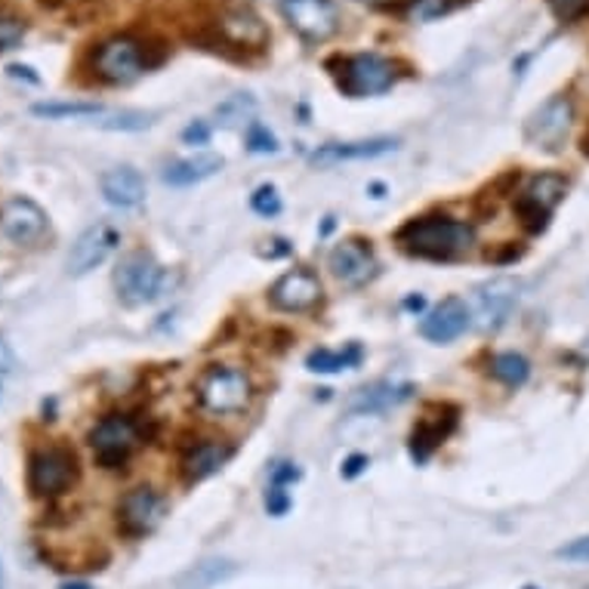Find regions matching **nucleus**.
Instances as JSON below:
<instances>
[{"mask_svg": "<svg viewBox=\"0 0 589 589\" xmlns=\"http://www.w3.org/2000/svg\"><path fill=\"white\" fill-rule=\"evenodd\" d=\"M216 34L241 49H262L269 44V25L250 7H231L216 19Z\"/></svg>", "mask_w": 589, "mask_h": 589, "instance_id": "17", "label": "nucleus"}, {"mask_svg": "<svg viewBox=\"0 0 589 589\" xmlns=\"http://www.w3.org/2000/svg\"><path fill=\"white\" fill-rule=\"evenodd\" d=\"M63 589H90V587H87V584H66Z\"/></svg>", "mask_w": 589, "mask_h": 589, "instance_id": "43", "label": "nucleus"}, {"mask_svg": "<svg viewBox=\"0 0 589 589\" xmlns=\"http://www.w3.org/2000/svg\"><path fill=\"white\" fill-rule=\"evenodd\" d=\"M0 231L19 247L37 245L47 235V213L32 197H13L0 211Z\"/></svg>", "mask_w": 589, "mask_h": 589, "instance_id": "14", "label": "nucleus"}, {"mask_svg": "<svg viewBox=\"0 0 589 589\" xmlns=\"http://www.w3.org/2000/svg\"><path fill=\"white\" fill-rule=\"evenodd\" d=\"M102 197L115 207H139L146 201V180L133 167H115L99 180Z\"/></svg>", "mask_w": 589, "mask_h": 589, "instance_id": "20", "label": "nucleus"}, {"mask_svg": "<svg viewBox=\"0 0 589 589\" xmlns=\"http://www.w3.org/2000/svg\"><path fill=\"white\" fill-rule=\"evenodd\" d=\"M231 444L216 442V439H207V442H197L195 448H189V454L182 457V475L185 482H204L211 478L213 473H219L226 463L231 460Z\"/></svg>", "mask_w": 589, "mask_h": 589, "instance_id": "21", "label": "nucleus"}, {"mask_svg": "<svg viewBox=\"0 0 589 589\" xmlns=\"http://www.w3.org/2000/svg\"><path fill=\"white\" fill-rule=\"evenodd\" d=\"M330 272L337 275V281H343L349 287H361V284L377 279L380 262L374 257V250L367 247V241L349 238V241H340L330 250Z\"/></svg>", "mask_w": 589, "mask_h": 589, "instance_id": "15", "label": "nucleus"}, {"mask_svg": "<svg viewBox=\"0 0 589 589\" xmlns=\"http://www.w3.org/2000/svg\"><path fill=\"white\" fill-rule=\"evenodd\" d=\"M37 117H71V121H90L97 124L99 117L109 112V105H99V102H37L32 109Z\"/></svg>", "mask_w": 589, "mask_h": 589, "instance_id": "25", "label": "nucleus"}, {"mask_svg": "<svg viewBox=\"0 0 589 589\" xmlns=\"http://www.w3.org/2000/svg\"><path fill=\"white\" fill-rule=\"evenodd\" d=\"M546 3L562 22H577L589 13V0H546Z\"/></svg>", "mask_w": 589, "mask_h": 589, "instance_id": "34", "label": "nucleus"}, {"mask_svg": "<svg viewBox=\"0 0 589 589\" xmlns=\"http://www.w3.org/2000/svg\"><path fill=\"white\" fill-rule=\"evenodd\" d=\"M219 170H223V158L219 155H195V158L167 165L165 182L182 189V185H195V182L211 180L213 173H219Z\"/></svg>", "mask_w": 589, "mask_h": 589, "instance_id": "23", "label": "nucleus"}, {"mask_svg": "<svg viewBox=\"0 0 589 589\" xmlns=\"http://www.w3.org/2000/svg\"><path fill=\"white\" fill-rule=\"evenodd\" d=\"M167 503L161 494L155 491V488H133L121 497V503H117V528L127 534V537H146L151 534L161 519H165Z\"/></svg>", "mask_w": 589, "mask_h": 589, "instance_id": "12", "label": "nucleus"}, {"mask_svg": "<svg viewBox=\"0 0 589 589\" xmlns=\"http://www.w3.org/2000/svg\"><path fill=\"white\" fill-rule=\"evenodd\" d=\"M398 148V139L393 136H380V139H359V143H328V146L312 151V165H343V161H367L380 158Z\"/></svg>", "mask_w": 589, "mask_h": 589, "instance_id": "19", "label": "nucleus"}, {"mask_svg": "<svg viewBox=\"0 0 589 589\" xmlns=\"http://www.w3.org/2000/svg\"><path fill=\"white\" fill-rule=\"evenodd\" d=\"M328 68H333L337 87L352 99L377 97L395 83V66L389 59H383L380 53L337 56V59H330Z\"/></svg>", "mask_w": 589, "mask_h": 589, "instance_id": "4", "label": "nucleus"}, {"mask_svg": "<svg viewBox=\"0 0 589 589\" xmlns=\"http://www.w3.org/2000/svg\"><path fill=\"white\" fill-rule=\"evenodd\" d=\"M451 426L454 423L442 426V420H432V417L420 420L417 429H414V435H410V454H414V460L423 463V460L444 442V435L451 432Z\"/></svg>", "mask_w": 589, "mask_h": 589, "instance_id": "27", "label": "nucleus"}, {"mask_svg": "<svg viewBox=\"0 0 589 589\" xmlns=\"http://www.w3.org/2000/svg\"><path fill=\"white\" fill-rule=\"evenodd\" d=\"M121 245V231L112 226V223H97L90 229L83 231L81 238L71 245V253H68V272L71 275H87L93 272L97 265L109 260L112 253Z\"/></svg>", "mask_w": 589, "mask_h": 589, "instance_id": "13", "label": "nucleus"}, {"mask_svg": "<svg viewBox=\"0 0 589 589\" xmlns=\"http://www.w3.org/2000/svg\"><path fill=\"white\" fill-rule=\"evenodd\" d=\"M361 361V346H346L340 352L333 349H315L306 359V367L315 371V374H340V371H349Z\"/></svg>", "mask_w": 589, "mask_h": 589, "instance_id": "26", "label": "nucleus"}, {"mask_svg": "<svg viewBox=\"0 0 589 589\" xmlns=\"http://www.w3.org/2000/svg\"><path fill=\"white\" fill-rule=\"evenodd\" d=\"M491 374L503 386H522L524 380H528V374H531V364H528V359L524 355H519V352H500V355H494L491 359Z\"/></svg>", "mask_w": 589, "mask_h": 589, "instance_id": "28", "label": "nucleus"}, {"mask_svg": "<svg viewBox=\"0 0 589 589\" xmlns=\"http://www.w3.org/2000/svg\"><path fill=\"white\" fill-rule=\"evenodd\" d=\"M148 66H151L148 49L143 47V41H136L131 34L109 37L93 53V68H97L99 78L109 83H133L136 78H143Z\"/></svg>", "mask_w": 589, "mask_h": 589, "instance_id": "6", "label": "nucleus"}, {"mask_svg": "<svg viewBox=\"0 0 589 589\" xmlns=\"http://www.w3.org/2000/svg\"><path fill=\"white\" fill-rule=\"evenodd\" d=\"M457 7V0H410L408 16L410 22H432V19L448 16Z\"/></svg>", "mask_w": 589, "mask_h": 589, "instance_id": "30", "label": "nucleus"}, {"mask_svg": "<svg viewBox=\"0 0 589 589\" xmlns=\"http://www.w3.org/2000/svg\"><path fill=\"white\" fill-rule=\"evenodd\" d=\"M253 99L250 97H231L226 99L219 109H216V117H219V124H226V127H235V124H247L250 121V115H253Z\"/></svg>", "mask_w": 589, "mask_h": 589, "instance_id": "29", "label": "nucleus"}, {"mask_svg": "<svg viewBox=\"0 0 589 589\" xmlns=\"http://www.w3.org/2000/svg\"><path fill=\"white\" fill-rule=\"evenodd\" d=\"M291 494L287 488H279V485H269V491H265V509H269V516H287V509H291Z\"/></svg>", "mask_w": 589, "mask_h": 589, "instance_id": "35", "label": "nucleus"}, {"mask_svg": "<svg viewBox=\"0 0 589 589\" xmlns=\"http://www.w3.org/2000/svg\"><path fill=\"white\" fill-rule=\"evenodd\" d=\"M574 127V102L568 97H553L543 102L534 115L524 124V139L528 146L541 148V151H562L568 143V133Z\"/></svg>", "mask_w": 589, "mask_h": 589, "instance_id": "9", "label": "nucleus"}, {"mask_svg": "<svg viewBox=\"0 0 589 589\" xmlns=\"http://www.w3.org/2000/svg\"><path fill=\"white\" fill-rule=\"evenodd\" d=\"M170 284V275L161 262L155 260L146 250H136V253H127L124 260L117 262L115 269V291L117 299L124 306H146V303H155L161 299Z\"/></svg>", "mask_w": 589, "mask_h": 589, "instance_id": "2", "label": "nucleus"}, {"mask_svg": "<svg viewBox=\"0 0 589 589\" xmlns=\"http://www.w3.org/2000/svg\"><path fill=\"white\" fill-rule=\"evenodd\" d=\"M22 37H25V22L19 16L3 13V16H0V53H3V49L19 47Z\"/></svg>", "mask_w": 589, "mask_h": 589, "instance_id": "33", "label": "nucleus"}, {"mask_svg": "<svg viewBox=\"0 0 589 589\" xmlns=\"http://www.w3.org/2000/svg\"><path fill=\"white\" fill-rule=\"evenodd\" d=\"M522 299V281L512 275L485 281L475 291V325L482 330H497L507 325V318Z\"/></svg>", "mask_w": 589, "mask_h": 589, "instance_id": "11", "label": "nucleus"}, {"mask_svg": "<svg viewBox=\"0 0 589 589\" xmlns=\"http://www.w3.org/2000/svg\"><path fill=\"white\" fill-rule=\"evenodd\" d=\"M558 558H568V562H589V534L587 537H577V541L565 543L562 550H556Z\"/></svg>", "mask_w": 589, "mask_h": 589, "instance_id": "36", "label": "nucleus"}, {"mask_svg": "<svg viewBox=\"0 0 589 589\" xmlns=\"http://www.w3.org/2000/svg\"><path fill=\"white\" fill-rule=\"evenodd\" d=\"M13 367H16V355H13V349L10 343L0 337V377H7V374H13Z\"/></svg>", "mask_w": 589, "mask_h": 589, "instance_id": "39", "label": "nucleus"}, {"mask_svg": "<svg viewBox=\"0 0 589 589\" xmlns=\"http://www.w3.org/2000/svg\"><path fill=\"white\" fill-rule=\"evenodd\" d=\"M143 442V429L127 414H109L90 429V448L105 469H121Z\"/></svg>", "mask_w": 589, "mask_h": 589, "instance_id": "7", "label": "nucleus"}, {"mask_svg": "<svg viewBox=\"0 0 589 589\" xmlns=\"http://www.w3.org/2000/svg\"><path fill=\"white\" fill-rule=\"evenodd\" d=\"M197 405L207 410V414H241L250 405V395H253V383L247 377L245 367H235V364H213L207 367L195 386Z\"/></svg>", "mask_w": 589, "mask_h": 589, "instance_id": "3", "label": "nucleus"}, {"mask_svg": "<svg viewBox=\"0 0 589 589\" xmlns=\"http://www.w3.org/2000/svg\"><path fill=\"white\" fill-rule=\"evenodd\" d=\"M299 478V469H296L294 463H275L272 466V473H269V485H279V488H287L291 482Z\"/></svg>", "mask_w": 589, "mask_h": 589, "instance_id": "37", "label": "nucleus"}, {"mask_svg": "<svg viewBox=\"0 0 589 589\" xmlns=\"http://www.w3.org/2000/svg\"><path fill=\"white\" fill-rule=\"evenodd\" d=\"M250 207L260 213V216H279L281 213V195L275 185H260L253 197H250Z\"/></svg>", "mask_w": 589, "mask_h": 589, "instance_id": "31", "label": "nucleus"}, {"mask_svg": "<svg viewBox=\"0 0 589 589\" xmlns=\"http://www.w3.org/2000/svg\"><path fill=\"white\" fill-rule=\"evenodd\" d=\"M235 562L229 558H204V562H197L195 568H189V571L182 574L180 580H177V587L180 589H213L219 587V584H226L229 577H235Z\"/></svg>", "mask_w": 589, "mask_h": 589, "instance_id": "24", "label": "nucleus"}, {"mask_svg": "<svg viewBox=\"0 0 589 589\" xmlns=\"http://www.w3.org/2000/svg\"><path fill=\"white\" fill-rule=\"evenodd\" d=\"M364 469H367V457H364V454H355V457L346 460L343 475H346V478H355V475H361Z\"/></svg>", "mask_w": 589, "mask_h": 589, "instance_id": "40", "label": "nucleus"}, {"mask_svg": "<svg viewBox=\"0 0 589 589\" xmlns=\"http://www.w3.org/2000/svg\"><path fill=\"white\" fill-rule=\"evenodd\" d=\"M469 321H473L469 306L460 296H444L442 303L426 315L420 330H423V337L429 343H451V340H457L460 333L469 328Z\"/></svg>", "mask_w": 589, "mask_h": 589, "instance_id": "18", "label": "nucleus"}, {"mask_svg": "<svg viewBox=\"0 0 589 589\" xmlns=\"http://www.w3.org/2000/svg\"><path fill=\"white\" fill-rule=\"evenodd\" d=\"M281 16L309 44H325L340 32V10L333 0H281Z\"/></svg>", "mask_w": 589, "mask_h": 589, "instance_id": "10", "label": "nucleus"}, {"mask_svg": "<svg viewBox=\"0 0 589 589\" xmlns=\"http://www.w3.org/2000/svg\"><path fill=\"white\" fill-rule=\"evenodd\" d=\"M29 71H32V68H25V66H10V75H13V78H22V75H25V78H29V81L37 83V78H34V75H29Z\"/></svg>", "mask_w": 589, "mask_h": 589, "instance_id": "41", "label": "nucleus"}, {"mask_svg": "<svg viewBox=\"0 0 589 589\" xmlns=\"http://www.w3.org/2000/svg\"><path fill=\"white\" fill-rule=\"evenodd\" d=\"M524 589H537V587H524Z\"/></svg>", "mask_w": 589, "mask_h": 589, "instance_id": "45", "label": "nucleus"}, {"mask_svg": "<svg viewBox=\"0 0 589 589\" xmlns=\"http://www.w3.org/2000/svg\"><path fill=\"white\" fill-rule=\"evenodd\" d=\"M0 589H3V571H0Z\"/></svg>", "mask_w": 589, "mask_h": 589, "instance_id": "44", "label": "nucleus"}, {"mask_svg": "<svg viewBox=\"0 0 589 589\" xmlns=\"http://www.w3.org/2000/svg\"><path fill=\"white\" fill-rule=\"evenodd\" d=\"M269 303L281 312H309L321 303V281L309 269H294L287 275H281L272 291Z\"/></svg>", "mask_w": 589, "mask_h": 589, "instance_id": "16", "label": "nucleus"}, {"mask_svg": "<svg viewBox=\"0 0 589 589\" xmlns=\"http://www.w3.org/2000/svg\"><path fill=\"white\" fill-rule=\"evenodd\" d=\"M75 482H78V457L66 444H47L34 451L29 460V488L41 500L63 497L71 491Z\"/></svg>", "mask_w": 589, "mask_h": 589, "instance_id": "5", "label": "nucleus"}, {"mask_svg": "<svg viewBox=\"0 0 589 589\" xmlns=\"http://www.w3.org/2000/svg\"><path fill=\"white\" fill-rule=\"evenodd\" d=\"M247 148L253 151V155H272V151H279V139L269 133V127H262V124H250V131H247Z\"/></svg>", "mask_w": 589, "mask_h": 589, "instance_id": "32", "label": "nucleus"}, {"mask_svg": "<svg viewBox=\"0 0 589 589\" xmlns=\"http://www.w3.org/2000/svg\"><path fill=\"white\" fill-rule=\"evenodd\" d=\"M410 393H414L410 383H374L349 398V410L352 414H380V410L408 401Z\"/></svg>", "mask_w": 589, "mask_h": 589, "instance_id": "22", "label": "nucleus"}, {"mask_svg": "<svg viewBox=\"0 0 589 589\" xmlns=\"http://www.w3.org/2000/svg\"><path fill=\"white\" fill-rule=\"evenodd\" d=\"M410 309H423V296H417V299H408Z\"/></svg>", "mask_w": 589, "mask_h": 589, "instance_id": "42", "label": "nucleus"}, {"mask_svg": "<svg viewBox=\"0 0 589 589\" xmlns=\"http://www.w3.org/2000/svg\"><path fill=\"white\" fill-rule=\"evenodd\" d=\"M182 139H185L189 146H204V143L211 139V127H207L204 121H195V124H189V127L182 131Z\"/></svg>", "mask_w": 589, "mask_h": 589, "instance_id": "38", "label": "nucleus"}, {"mask_svg": "<svg viewBox=\"0 0 589 589\" xmlns=\"http://www.w3.org/2000/svg\"><path fill=\"white\" fill-rule=\"evenodd\" d=\"M395 241L414 257L454 260L473 247L475 229L469 223L451 219V216H423V219H410L408 226H401Z\"/></svg>", "mask_w": 589, "mask_h": 589, "instance_id": "1", "label": "nucleus"}, {"mask_svg": "<svg viewBox=\"0 0 589 589\" xmlns=\"http://www.w3.org/2000/svg\"><path fill=\"white\" fill-rule=\"evenodd\" d=\"M568 192V180L558 173H537L524 182V189L516 197V213L524 223V229L541 231L546 229L550 216L562 204V197Z\"/></svg>", "mask_w": 589, "mask_h": 589, "instance_id": "8", "label": "nucleus"}]
</instances>
